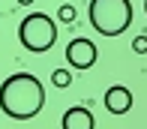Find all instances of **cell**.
Wrapping results in <instances>:
<instances>
[{"instance_id": "cell-8", "label": "cell", "mask_w": 147, "mask_h": 129, "mask_svg": "<svg viewBox=\"0 0 147 129\" xmlns=\"http://www.w3.org/2000/svg\"><path fill=\"white\" fill-rule=\"evenodd\" d=\"M57 15H60V21H63V24H72V21H75V6L63 3V6L57 9Z\"/></svg>"}, {"instance_id": "cell-11", "label": "cell", "mask_w": 147, "mask_h": 129, "mask_svg": "<svg viewBox=\"0 0 147 129\" xmlns=\"http://www.w3.org/2000/svg\"><path fill=\"white\" fill-rule=\"evenodd\" d=\"M144 12H147V0H144Z\"/></svg>"}, {"instance_id": "cell-1", "label": "cell", "mask_w": 147, "mask_h": 129, "mask_svg": "<svg viewBox=\"0 0 147 129\" xmlns=\"http://www.w3.org/2000/svg\"><path fill=\"white\" fill-rule=\"evenodd\" d=\"M45 105V87L30 72H15L0 84V111L12 120H30Z\"/></svg>"}, {"instance_id": "cell-7", "label": "cell", "mask_w": 147, "mask_h": 129, "mask_svg": "<svg viewBox=\"0 0 147 129\" xmlns=\"http://www.w3.org/2000/svg\"><path fill=\"white\" fill-rule=\"evenodd\" d=\"M51 84H54V87H69L72 84L69 69H54V72H51Z\"/></svg>"}, {"instance_id": "cell-2", "label": "cell", "mask_w": 147, "mask_h": 129, "mask_svg": "<svg viewBox=\"0 0 147 129\" xmlns=\"http://www.w3.org/2000/svg\"><path fill=\"white\" fill-rule=\"evenodd\" d=\"M90 24L102 36H120L132 24V3L129 0H90L87 6Z\"/></svg>"}, {"instance_id": "cell-3", "label": "cell", "mask_w": 147, "mask_h": 129, "mask_svg": "<svg viewBox=\"0 0 147 129\" xmlns=\"http://www.w3.org/2000/svg\"><path fill=\"white\" fill-rule=\"evenodd\" d=\"M18 39L21 45L33 54H42V51H51L57 42V24L51 21L45 12H30L24 15L21 27H18Z\"/></svg>"}, {"instance_id": "cell-6", "label": "cell", "mask_w": 147, "mask_h": 129, "mask_svg": "<svg viewBox=\"0 0 147 129\" xmlns=\"http://www.w3.org/2000/svg\"><path fill=\"white\" fill-rule=\"evenodd\" d=\"M63 129H96V120H93V111H87L84 105H75L63 114Z\"/></svg>"}, {"instance_id": "cell-5", "label": "cell", "mask_w": 147, "mask_h": 129, "mask_svg": "<svg viewBox=\"0 0 147 129\" xmlns=\"http://www.w3.org/2000/svg\"><path fill=\"white\" fill-rule=\"evenodd\" d=\"M132 90L129 87H123V84H114V87H108L105 90V108H108L114 117H120V114H126L132 108Z\"/></svg>"}, {"instance_id": "cell-9", "label": "cell", "mask_w": 147, "mask_h": 129, "mask_svg": "<svg viewBox=\"0 0 147 129\" xmlns=\"http://www.w3.org/2000/svg\"><path fill=\"white\" fill-rule=\"evenodd\" d=\"M132 51H135V54H147V36H144V33L132 39Z\"/></svg>"}, {"instance_id": "cell-10", "label": "cell", "mask_w": 147, "mask_h": 129, "mask_svg": "<svg viewBox=\"0 0 147 129\" xmlns=\"http://www.w3.org/2000/svg\"><path fill=\"white\" fill-rule=\"evenodd\" d=\"M18 3H21V6H30V3H33V0H18Z\"/></svg>"}, {"instance_id": "cell-4", "label": "cell", "mask_w": 147, "mask_h": 129, "mask_svg": "<svg viewBox=\"0 0 147 129\" xmlns=\"http://www.w3.org/2000/svg\"><path fill=\"white\" fill-rule=\"evenodd\" d=\"M99 57V48L90 42V39H72L66 45V60H69L72 69H90Z\"/></svg>"}]
</instances>
